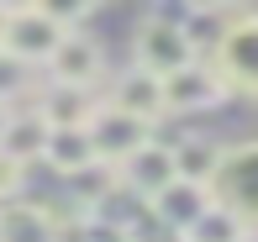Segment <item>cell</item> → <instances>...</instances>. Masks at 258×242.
I'll list each match as a JSON object with an SVG mask.
<instances>
[{
    "mask_svg": "<svg viewBox=\"0 0 258 242\" xmlns=\"http://www.w3.org/2000/svg\"><path fill=\"white\" fill-rule=\"evenodd\" d=\"M48 137H53V126L32 111V116H11L6 126V137H0V153L6 158H16L21 169H32V164H42L48 158Z\"/></svg>",
    "mask_w": 258,
    "mask_h": 242,
    "instance_id": "13",
    "label": "cell"
},
{
    "mask_svg": "<svg viewBox=\"0 0 258 242\" xmlns=\"http://www.w3.org/2000/svg\"><path fill=\"white\" fill-rule=\"evenodd\" d=\"M242 242H258V232H248V237H242Z\"/></svg>",
    "mask_w": 258,
    "mask_h": 242,
    "instance_id": "20",
    "label": "cell"
},
{
    "mask_svg": "<svg viewBox=\"0 0 258 242\" xmlns=\"http://www.w3.org/2000/svg\"><path fill=\"white\" fill-rule=\"evenodd\" d=\"M11 116H16V111H11L6 100H0V137H6V126H11Z\"/></svg>",
    "mask_w": 258,
    "mask_h": 242,
    "instance_id": "19",
    "label": "cell"
},
{
    "mask_svg": "<svg viewBox=\"0 0 258 242\" xmlns=\"http://www.w3.org/2000/svg\"><path fill=\"white\" fill-rule=\"evenodd\" d=\"M105 106H116V111H126V116L153 126L163 116V79L143 74V68H126V74L111 85V100H105Z\"/></svg>",
    "mask_w": 258,
    "mask_h": 242,
    "instance_id": "10",
    "label": "cell"
},
{
    "mask_svg": "<svg viewBox=\"0 0 258 242\" xmlns=\"http://www.w3.org/2000/svg\"><path fill=\"white\" fill-rule=\"evenodd\" d=\"M90 142H95V158H100V164H116V169H121L137 147L153 142V126L137 121V116H126V111H116V106H100L95 121H90Z\"/></svg>",
    "mask_w": 258,
    "mask_h": 242,
    "instance_id": "5",
    "label": "cell"
},
{
    "mask_svg": "<svg viewBox=\"0 0 258 242\" xmlns=\"http://www.w3.org/2000/svg\"><path fill=\"white\" fill-rule=\"evenodd\" d=\"M95 95L90 90H69V85H48L37 100V116L53 126V132H74V126H90L95 121Z\"/></svg>",
    "mask_w": 258,
    "mask_h": 242,
    "instance_id": "11",
    "label": "cell"
},
{
    "mask_svg": "<svg viewBox=\"0 0 258 242\" xmlns=\"http://www.w3.org/2000/svg\"><path fill=\"white\" fill-rule=\"evenodd\" d=\"M132 58L153 79H169L179 68H190L195 63V42L184 32V16H143V27L132 32Z\"/></svg>",
    "mask_w": 258,
    "mask_h": 242,
    "instance_id": "3",
    "label": "cell"
},
{
    "mask_svg": "<svg viewBox=\"0 0 258 242\" xmlns=\"http://www.w3.org/2000/svg\"><path fill=\"white\" fill-rule=\"evenodd\" d=\"M69 37V27L58 21L53 6H16L6 11V32H0V53H11L27 68H48V58L58 53V42Z\"/></svg>",
    "mask_w": 258,
    "mask_h": 242,
    "instance_id": "1",
    "label": "cell"
},
{
    "mask_svg": "<svg viewBox=\"0 0 258 242\" xmlns=\"http://www.w3.org/2000/svg\"><path fill=\"white\" fill-rule=\"evenodd\" d=\"M216 164H221V147L211 142V137H184V142L174 147V169H179V179H190V184H206L211 190Z\"/></svg>",
    "mask_w": 258,
    "mask_h": 242,
    "instance_id": "15",
    "label": "cell"
},
{
    "mask_svg": "<svg viewBox=\"0 0 258 242\" xmlns=\"http://www.w3.org/2000/svg\"><path fill=\"white\" fill-rule=\"evenodd\" d=\"M211 205H216V200H211V190H206V184L174 179L169 190H163L158 200H153V221L163 226V232L184 237V232H190V226H195V221H201V216L211 211Z\"/></svg>",
    "mask_w": 258,
    "mask_h": 242,
    "instance_id": "9",
    "label": "cell"
},
{
    "mask_svg": "<svg viewBox=\"0 0 258 242\" xmlns=\"http://www.w3.org/2000/svg\"><path fill=\"white\" fill-rule=\"evenodd\" d=\"M211 68L221 74L227 95H248L258 100V11H242L227 27V37L211 53Z\"/></svg>",
    "mask_w": 258,
    "mask_h": 242,
    "instance_id": "4",
    "label": "cell"
},
{
    "mask_svg": "<svg viewBox=\"0 0 258 242\" xmlns=\"http://www.w3.org/2000/svg\"><path fill=\"white\" fill-rule=\"evenodd\" d=\"M216 100H227V85H221V74L211 63H201V58L163 79V111H211Z\"/></svg>",
    "mask_w": 258,
    "mask_h": 242,
    "instance_id": "7",
    "label": "cell"
},
{
    "mask_svg": "<svg viewBox=\"0 0 258 242\" xmlns=\"http://www.w3.org/2000/svg\"><path fill=\"white\" fill-rule=\"evenodd\" d=\"M174 179H179V169H174V147L169 142H148V147H137V153L121 164V184L137 195V200H148V205H153Z\"/></svg>",
    "mask_w": 258,
    "mask_h": 242,
    "instance_id": "6",
    "label": "cell"
},
{
    "mask_svg": "<svg viewBox=\"0 0 258 242\" xmlns=\"http://www.w3.org/2000/svg\"><path fill=\"white\" fill-rule=\"evenodd\" d=\"M132 242H137V237H132Z\"/></svg>",
    "mask_w": 258,
    "mask_h": 242,
    "instance_id": "21",
    "label": "cell"
},
{
    "mask_svg": "<svg viewBox=\"0 0 258 242\" xmlns=\"http://www.w3.org/2000/svg\"><path fill=\"white\" fill-rule=\"evenodd\" d=\"M63 184H69V205H74L79 216H95L100 205L121 190V169L116 164H90V169H79V174H69Z\"/></svg>",
    "mask_w": 258,
    "mask_h": 242,
    "instance_id": "12",
    "label": "cell"
},
{
    "mask_svg": "<svg viewBox=\"0 0 258 242\" xmlns=\"http://www.w3.org/2000/svg\"><path fill=\"white\" fill-rule=\"evenodd\" d=\"M248 232H253V226L242 221V216H232V211H221V205H211V211H206L179 242H242Z\"/></svg>",
    "mask_w": 258,
    "mask_h": 242,
    "instance_id": "16",
    "label": "cell"
},
{
    "mask_svg": "<svg viewBox=\"0 0 258 242\" xmlns=\"http://www.w3.org/2000/svg\"><path fill=\"white\" fill-rule=\"evenodd\" d=\"M211 200H216L221 211L242 216L258 232V137L221 147V164H216V174H211Z\"/></svg>",
    "mask_w": 258,
    "mask_h": 242,
    "instance_id": "2",
    "label": "cell"
},
{
    "mask_svg": "<svg viewBox=\"0 0 258 242\" xmlns=\"http://www.w3.org/2000/svg\"><path fill=\"white\" fill-rule=\"evenodd\" d=\"M21 184H27V169H21L16 158H6V153H0V205L21 200Z\"/></svg>",
    "mask_w": 258,
    "mask_h": 242,
    "instance_id": "18",
    "label": "cell"
},
{
    "mask_svg": "<svg viewBox=\"0 0 258 242\" xmlns=\"http://www.w3.org/2000/svg\"><path fill=\"white\" fill-rule=\"evenodd\" d=\"M27 85H32V68H27V63H16L11 53H0V100L11 106V100H16Z\"/></svg>",
    "mask_w": 258,
    "mask_h": 242,
    "instance_id": "17",
    "label": "cell"
},
{
    "mask_svg": "<svg viewBox=\"0 0 258 242\" xmlns=\"http://www.w3.org/2000/svg\"><path fill=\"white\" fill-rule=\"evenodd\" d=\"M42 164H48L58 179H69V174H79V169L100 164V158H95V142H90V126L53 132V137H48V158H42Z\"/></svg>",
    "mask_w": 258,
    "mask_h": 242,
    "instance_id": "14",
    "label": "cell"
},
{
    "mask_svg": "<svg viewBox=\"0 0 258 242\" xmlns=\"http://www.w3.org/2000/svg\"><path fill=\"white\" fill-rule=\"evenodd\" d=\"M100 68H105V53H100L95 37H85V32H69V37L58 42V53L48 58L53 85H69V90H90L100 79Z\"/></svg>",
    "mask_w": 258,
    "mask_h": 242,
    "instance_id": "8",
    "label": "cell"
}]
</instances>
